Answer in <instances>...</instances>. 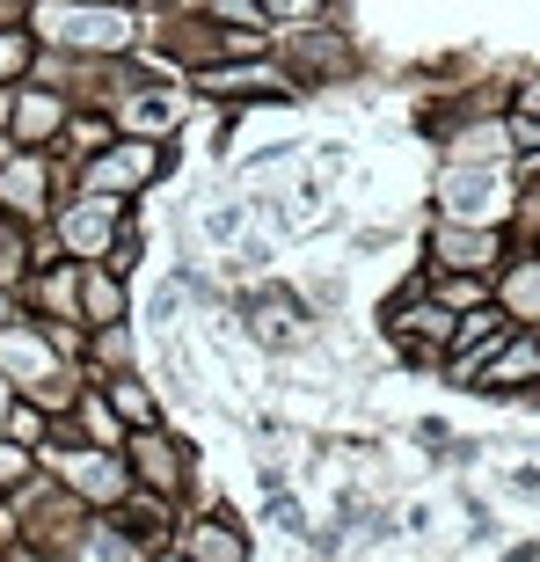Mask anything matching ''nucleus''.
<instances>
[{
  "instance_id": "11",
  "label": "nucleus",
  "mask_w": 540,
  "mask_h": 562,
  "mask_svg": "<svg viewBox=\"0 0 540 562\" xmlns=\"http://www.w3.org/2000/svg\"><path fill=\"white\" fill-rule=\"evenodd\" d=\"M490 292H497V307L511 314V322L540 329V249H526V256H504V271L490 278Z\"/></svg>"
},
{
  "instance_id": "13",
  "label": "nucleus",
  "mask_w": 540,
  "mask_h": 562,
  "mask_svg": "<svg viewBox=\"0 0 540 562\" xmlns=\"http://www.w3.org/2000/svg\"><path fill=\"white\" fill-rule=\"evenodd\" d=\"M132 292L110 263H81V329H125Z\"/></svg>"
},
{
  "instance_id": "15",
  "label": "nucleus",
  "mask_w": 540,
  "mask_h": 562,
  "mask_svg": "<svg viewBox=\"0 0 540 562\" xmlns=\"http://www.w3.org/2000/svg\"><path fill=\"white\" fill-rule=\"evenodd\" d=\"M95 387H103V402L117 409V424H125V431H146V424H161L154 395L139 387V373H110V380H95Z\"/></svg>"
},
{
  "instance_id": "2",
  "label": "nucleus",
  "mask_w": 540,
  "mask_h": 562,
  "mask_svg": "<svg viewBox=\"0 0 540 562\" xmlns=\"http://www.w3.org/2000/svg\"><path fill=\"white\" fill-rule=\"evenodd\" d=\"M44 460H52V475L74 490L81 504H103V512H117V504L139 490L125 468V453H110V446H66V438H44Z\"/></svg>"
},
{
  "instance_id": "6",
  "label": "nucleus",
  "mask_w": 540,
  "mask_h": 562,
  "mask_svg": "<svg viewBox=\"0 0 540 562\" xmlns=\"http://www.w3.org/2000/svg\"><path fill=\"white\" fill-rule=\"evenodd\" d=\"M125 468H132V482H139V490H154V497H176V490L190 482V453L161 431V424L125 431Z\"/></svg>"
},
{
  "instance_id": "1",
  "label": "nucleus",
  "mask_w": 540,
  "mask_h": 562,
  "mask_svg": "<svg viewBox=\"0 0 540 562\" xmlns=\"http://www.w3.org/2000/svg\"><path fill=\"white\" fill-rule=\"evenodd\" d=\"M132 30L139 15L125 0H37L30 8V37L52 44V59H125Z\"/></svg>"
},
{
  "instance_id": "17",
  "label": "nucleus",
  "mask_w": 540,
  "mask_h": 562,
  "mask_svg": "<svg viewBox=\"0 0 540 562\" xmlns=\"http://www.w3.org/2000/svg\"><path fill=\"white\" fill-rule=\"evenodd\" d=\"M256 8H263V30H314L329 15L322 0H256Z\"/></svg>"
},
{
  "instance_id": "20",
  "label": "nucleus",
  "mask_w": 540,
  "mask_h": 562,
  "mask_svg": "<svg viewBox=\"0 0 540 562\" xmlns=\"http://www.w3.org/2000/svg\"><path fill=\"white\" fill-rule=\"evenodd\" d=\"M511 117H540V66L519 81V95H511Z\"/></svg>"
},
{
  "instance_id": "23",
  "label": "nucleus",
  "mask_w": 540,
  "mask_h": 562,
  "mask_svg": "<svg viewBox=\"0 0 540 562\" xmlns=\"http://www.w3.org/2000/svg\"><path fill=\"white\" fill-rule=\"evenodd\" d=\"M15 154H22V146H15V139H8V132H0V168L15 161Z\"/></svg>"
},
{
  "instance_id": "4",
  "label": "nucleus",
  "mask_w": 540,
  "mask_h": 562,
  "mask_svg": "<svg viewBox=\"0 0 540 562\" xmlns=\"http://www.w3.org/2000/svg\"><path fill=\"white\" fill-rule=\"evenodd\" d=\"M161 168H168V146L125 139V132H117L103 154H88V161L74 168V190H95V198H132V190H146Z\"/></svg>"
},
{
  "instance_id": "8",
  "label": "nucleus",
  "mask_w": 540,
  "mask_h": 562,
  "mask_svg": "<svg viewBox=\"0 0 540 562\" xmlns=\"http://www.w3.org/2000/svg\"><path fill=\"white\" fill-rule=\"evenodd\" d=\"M66 117H74V103H66L59 88L22 81V88H15V103H8V139H15L22 154H44V146L66 132Z\"/></svg>"
},
{
  "instance_id": "14",
  "label": "nucleus",
  "mask_w": 540,
  "mask_h": 562,
  "mask_svg": "<svg viewBox=\"0 0 540 562\" xmlns=\"http://www.w3.org/2000/svg\"><path fill=\"white\" fill-rule=\"evenodd\" d=\"M183 555L190 562H249V533L227 512H205V519L183 526Z\"/></svg>"
},
{
  "instance_id": "24",
  "label": "nucleus",
  "mask_w": 540,
  "mask_h": 562,
  "mask_svg": "<svg viewBox=\"0 0 540 562\" xmlns=\"http://www.w3.org/2000/svg\"><path fill=\"white\" fill-rule=\"evenodd\" d=\"M146 562H190V555H146Z\"/></svg>"
},
{
  "instance_id": "9",
  "label": "nucleus",
  "mask_w": 540,
  "mask_h": 562,
  "mask_svg": "<svg viewBox=\"0 0 540 562\" xmlns=\"http://www.w3.org/2000/svg\"><path fill=\"white\" fill-rule=\"evenodd\" d=\"M52 198H59V168L44 161V154H15V161L0 168V212L8 220H44L52 212Z\"/></svg>"
},
{
  "instance_id": "12",
  "label": "nucleus",
  "mask_w": 540,
  "mask_h": 562,
  "mask_svg": "<svg viewBox=\"0 0 540 562\" xmlns=\"http://www.w3.org/2000/svg\"><path fill=\"white\" fill-rule=\"evenodd\" d=\"M176 125H183V103H176V95H161V88H132L125 110H117V132H125V139L168 146V139H176Z\"/></svg>"
},
{
  "instance_id": "18",
  "label": "nucleus",
  "mask_w": 540,
  "mask_h": 562,
  "mask_svg": "<svg viewBox=\"0 0 540 562\" xmlns=\"http://www.w3.org/2000/svg\"><path fill=\"white\" fill-rule=\"evenodd\" d=\"M0 431L15 438V446H44V438H52V417H44L37 402H15V409H8V424H0Z\"/></svg>"
},
{
  "instance_id": "25",
  "label": "nucleus",
  "mask_w": 540,
  "mask_h": 562,
  "mask_svg": "<svg viewBox=\"0 0 540 562\" xmlns=\"http://www.w3.org/2000/svg\"><path fill=\"white\" fill-rule=\"evenodd\" d=\"M322 8H336V0H322Z\"/></svg>"
},
{
  "instance_id": "3",
  "label": "nucleus",
  "mask_w": 540,
  "mask_h": 562,
  "mask_svg": "<svg viewBox=\"0 0 540 562\" xmlns=\"http://www.w3.org/2000/svg\"><path fill=\"white\" fill-rule=\"evenodd\" d=\"M125 241V198H95V190H74L59 212V256L66 263H103Z\"/></svg>"
},
{
  "instance_id": "21",
  "label": "nucleus",
  "mask_w": 540,
  "mask_h": 562,
  "mask_svg": "<svg viewBox=\"0 0 540 562\" xmlns=\"http://www.w3.org/2000/svg\"><path fill=\"white\" fill-rule=\"evenodd\" d=\"M132 15H146V8H154V15H168V8H183V0H125Z\"/></svg>"
},
{
  "instance_id": "5",
  "label": "nucleus",
  "mask_w": 540,
  "mask_h": 562,
  "mask_svg": "<svg viewBox=\"0 0 540 562\" xmlns=\"http://www.w3.org/2000/svg\"><path fill=\"white\" fill-rule=\"evenodd\" d=\"M504 227L490 220H446L431 227V271H468V278H497L504 271Z\"/></svg>"
},
{
  "instance_id": "19",
  "label": "nucleus",
  "mask_w": 540,
  "mask_h": 562,
  "mask_svg": "<svg viewBox=\"0 0 540 562\" xmlns=\"http://www.w3.org/2000/svg\"><path fill=\"white\" fill-rule=\"evenodd\" d=\"M30 468H37V453H30V446H15V438H0V497H8V490H22V482H30Z\"/></svg>"
},
{
  "instance_id": "16",
  "label": "nucleus",
  "mask_w": 540,
  "mask_h": 562,
  "mask_svg": "<svg viewBox=\"0 0 540 562\" xmlns=\"http://www.w3.org/2000/svg\"><path fill=\"white\" fill-rule=\"evenodd\" d=\"M30 66H37L30 22H0V88H22V81H30Z\"/></svg>"
},
{
  "instance_id": "7",
  "label": "nucleus",
  "mask_w": 540,
  "mask_h": 562,
  "mask_svg": "<svg viewBox=\"0 0 540 562\" xmlns=\"http://www.w3.org/2000/svg\"><path fill=\"white\" fill-rule=\"evenodd\" d=\"M198 88L212 103H256V95H292V74L278 59H212L198 66Z\"/></svg>"
},
{
  "instance_id": "22",
  "label": "nucleus",
  "mask_w": 540,
  "mask_h": 562,
  "mask_svg": "<svg viewBox=\"0 0 540 562\" xmlns=\"http://www.w3.org/2000/svg\"><path fill=\"white\" fill-rule=\"evenodd\" d=\"M8 409H15V387H8V373H0V424H8Z\"/></svg>"
},
{
  "instance_id": "10",
  "label": "nucleus",
  "mask_w": 540,
  "mask_h": 562,
  "mask_svg": "<svg viewBox=\"0 0 540 562\" xmlns=\"http://www.w3.org/2000/svg\"><path fill=\"white\" fill-rule=\"evenodd\" d=\"M468 380H475L482 395H533L540 387V336H504Z\"/></svg>"
}]
</instances>
